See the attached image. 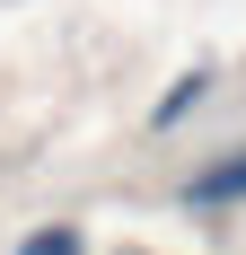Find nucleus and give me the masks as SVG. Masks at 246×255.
Masks as SVG:
<instances>
[{
    "label": "nucleus",
    "instance_id": "f257e3e1",
    "mask_svg": "<svg viewBox=\"0 0 246 255\" xmlns=\"http://www.w3.org/2000/svg\"><path fill=\"white\" fill-rule=\"evenodd\" d=\"M185 203H194V211H220V203H246V150H229V158H211L202 176H185Z\"/></svg>",
    "mask_w": 246,
    "mask_h": 255
},
{
    "label": "nucleus",
    "instance_id": "7ed1b4c3",
    "mask_svg": "<svg viewBox=\"0 0 246 255\" xmlns=\"http://www.w3.org/2000/svg\"><path fill=\"white\" fill-rule=\"evenodd\" d=\"M18 255H88V238H79V229H26Z\"/></svg>",
    "mask_w": 246,
    "mask_h": 255
},
{
    "label": "nucleus",
    "instance_id": "f03ea898",
    "mask_svg": "<svg viewBox=\"0 0 246 255\" xmlns=\"http://www.w3.org/2000/svg\"><path fill=\"white\" fill-rule=\"evenodd\" d=\"M202 97H211V71H185V79L167 88V97L149 106V132H176V124H185V115H194Z\"/></svg>",
    "mask_w": 246,
    "mask_h": 255
}]
</instances>
